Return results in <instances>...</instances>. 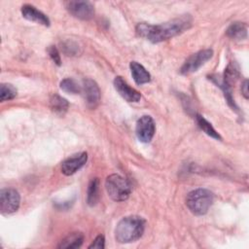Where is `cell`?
<instances>
[{"label":"cell","instance_id":"cell-6","mask_svg":"<svg viewBox=\"0 0 249 249\" xmlns=\"http://www.w3.org/2000/svg\"><path fill=\"white\" fill-rule=\"evenodd\" d=\"M213 55L211 49H205L193 53L182 65L180 72L184 75L193 73L200 68L205 62H207Z\"/></svg>","mask_w":249,"mask_h":249},{"label":"cell","instance_id":"cell-1","mask_svg":"<svg viewBox=\"0 0 249 249\" xmlns=\"http://www.w3.org/2000/svg\"><path fill=\"white\" fill-rule=\"evenodd\" d=\"M191 25L192 18L189 15H184L156 25L145 22L138 23L136 26V32L139 36L146 38L152 43H160L179 35L190 28Z\"/></svg>","mask_w":249,"mask_h":249},{"label":"cell","instance_id":"cell-12","mask_svg":"<svg viewBox=\"0 0 249 249\" xmlns=\"http://www.w3.org/2000/svg\"><path fill=\"white\" fill-rule=\"evenodd\" d=\"M21 15L24 18H26L30 21H34V22L42 24L44 26H50L51 21H50L49 18L44 13H42L41 11H39L32 5H29V4L23 5L21 7Z\"/></svg>","mask_w":249,"mask_h":249},{"label":"cell","instance_id":"cell-17","mask_svg":"<svg viewBox=\"0 0 249 249\" xmlns=\"http://www.w3.org/2000/svg\"><path fill=\"white\" fill-rule=\"evenodd\" d=\"M99 198V180L98 178H92L87 191V202L89 206H94Z\"/></svg>","mask_w":249,"mask_h":249},{"label":"cell","instance_id":"cell-5","mask_svg":"<svg viewBox=\"0 0 249 249\" xmlns=\"http://www.w3.org/2000/svg\"><path fill=\"white\" fill-rule=\"evenodd\" d=\"M20 203V196L17 190L5 188L0 191V210L4 215L16 212Z\"/></svg>","mask_w":249,"mask_h":249},{"label":"cell","instance_id":"cell-24","mask_svg":"<svg viewBox=\"0 0 249 249\" xmlns=\"http://www.w3.org/2000/svg\"><path fill=\"white\" fill-rule=\"evenodd\" d=\"M241 92L244 95V97L247 99L248 98V81L247 80H244L241 85Z\"/></svg>","mask_w":249,"mask_h":249},{"label":"cell","instance_id":"cell-4","mask_svg":"<svg viewBox=\"0 0 249 249\" xmlns=\"http://www.w3.org/2000/svg\"><path fill=\"white\" fill-rule=\"evenodd\" d=\"M105 188L108 196L115 201H124L131 193L129 182L119 174H112L106 178Z\"/></svg>","mask_w":249,"mask_h":249},{"label":"cell","instance_id":"cell-10","mask_svg":"<svg viewBox=\"0 0 249 249\" xmlns=\"http://www.w3.org/2000/svg\"><path fill=\"white\" fill-rule=\"evenodd\" d=\"M87 160H88V154L86 152L73 155L62 161L60 166L61 172L67 176L73 175L86 164Z\"/></svg>","mask_w":249,"mask_h":249},{"label":"cell","instance_id":"cell-15","mask_svg":"<svg viewBox=\"0 0 249 249\" xmlns=\"http://www.w3.org/2000/svg\"><path fill=\"white\" fill-rule=\"evenodd\" d=\"M84 241V235L82 232H72L63 238L58 244L60 249H75L82 246Z\"/></svg>","mask_w":249,"mask_h":249},{"label":"cell","instance_id":"cell-11","mask_svg":"<svg viewBox=\"0 0 249 249\" xmlns=\"http://www.w3.org/2000/svg\"><path fill=\"white\" fill-rule=\"evenodd\" d=\"M114 87L119 94L127 102H138L141 94L135 89L131 88L122 77L118 76L114 79Z\"/></svg>","mask_w":249,"mask_h":249},{"label":"cell","instance_id":"cell-3","mask_svg":"<svg viewBox=\"0 0 249 249\" xmlns=\"http://www.w3.org/2000/svg\"><path fill=\"white\" fill-rule=\"evenodd\" d=\"M213 194L203 188L191 191L186 197V205L196 216H202L207 213L213 203Z\"/></svg>","mask_w":249,"mask_h":249},{"label":"cell","instance_id":"cell-7","mask_svg":"<svg viewBox=\"0 0 249 249\" xmlns=\"http://www.w3.org/2000/svg\"><path fill=\"white\" fill-rule=\"evenodd\" d=\"M65 7L73 17L79 19L89 20L94 16V7L89 1H68Z\"/></svg>","mask_w":249,"mask_h":249},{"label":"cell","instance_id":"cell-18","mask_svg":"<svg viewBox=\"0 0 249 249\" xmlns=\"http://www.w3.org/2000/svg\"><path fill=\"white\" fill-rule=\"evenodd\" d=\"M196 123L198 124V126L201 128V130H203L207 135H209L210 137L217 139V140H221L222 137L220 136V134L216 131V129L212 126V124L206 120L204 119L202 116L200 115H196Z\"/></svg>","mask_w":249,"mask_h":249},{"label":"cell","instance_id":"cell-2","mask_svg":"<svg viewBox=\"0 0 249 249\" xmlns=\"http://www.w3.org/2000/svg\"><path fill=\"white\" fill-rule=\"evenodd\" d=\"M146 221L136 215L124 217L116 226L115 238L120 243H130L139 239L145 230Z\"/></svg>","mask_w":249,"mask_h":249},{"label":"cell","instance_id":"cell-9","mask_svg":"<svg viewBox=\"0 0 249 249\" xmlns=\"http://www.w3.org/2000/svg\"><path fill=\"white\" fill-rule=\"evenodd\" d=\"M81 87V92H83L84 94L87 105L91 109L95 108L100 101V89L96 82L89 78H87L83 81V85Z\"/></svg>","mask_w":249,"mask_h":249},{"label":"cell","instance_id":"cell-21","mask_svg":"<svg viewBox=\"0 0 249 249\" xmlns=\"http://www.w3.org/2000/svg\"><path fill=\"white\" fill-rule=\"evenodd\" d=\"M61 49L63 50V52L67 54V55H75L78 53L79 52V47L71 42V41H68V42H65L62 44V47Z\"/></svg>","mask_w":249,"mask_h":249},{"label":"cell","instance_id":"cell-14","mask_svg":"<svg viewBox=\"0 0 249 249\" xmlns=\"http://www.w3.org/2000/svg\"><path fill=\"white\" fill-rule=\"evenodd\" d=\"M228 37L234 40H243L247 38V24L240 21L232 22L226 30Z\"/></svg>","mask_w":249,"mask_h":249},{"label":"cell","instance_id":"cell-16","mask_svg":"<svg viewBox=\"0 0 249 249\" xmlns=\"http://www.w3.org/2000/svg\"><path fill=\"white\" fill-rule=\"evenodd\" d=\"M50 107L57 115H64L68 110V101L60 95L54 93L50 97Z\"/></svg>","mask_w":249,"mask_h":249},{"label":"cell","instance_id":"cell-23","mask_svg":"<svg viewBox=\"0 0 249 249\" xmlns=\"http://www.w3.org/2000/svg\"><path fill=\"white\" fill-rule=\"evenodd\" d=\"M105 247V239L103 235H98L95 237V239L91 242V244L89 246V249L91 248H97V249H103Z\"/></svg>","mask_w":249,"mask_h":249},{"label":"cell","instance_id":"cell-19","mask_svg":"<svg viewBox=\"0 0 249 249\" xmlns=\"http://www.w3.org/2000/svg\"><path fill=\"white\" fill-rule=\"evenodd\" d=\"M60 89L68 93L76 94L82 91V87L77 84V82L72 78H65L60 82Z\"/></svg>","mask_w":249,"mask_h":249},{"label":"cell","instance_id":"cell-13","mask_svg":"<svg viewBox=\"0 0 249 249\" xmlns=\"http://www.w3.org/2000/svg\"><path fill=\"white\" fill-rule=\"evenodd\" d=\"M129 68L132 78L137 85H143L151 81L150 73L140 63L136 61H131L129 64Z\"/></svg>","mask_w":249,"mask_h":249},{"label":"cell","instance_id":"cell-8","mask_svg":"<svg viewBox=\"0 0 249 249\" xmlns=\"http://www.w3.org/2000/svg\"><path fill=\"white\" fill-rule=\"evenodd\" d=\"M156 125L153 118L151 116L145 115L138 119L136 123L135 132L139 141L143 143L150 142L155 134Z\"/></svg>","mask_w":249,"mask_h":249},{"label":"cell","instance_id":"cell-20","mask_svg":"<svg viewBox=\"0 0 249 249\" xmlns=\"http://www.w3.org/2000/svg\"><path fill=\"white\" fill-rule=\"evenodd\" d=\"M17 95V89L8 83L1 84L0 87V98L1 101H6V100H11L14 99Z\"/></svg>","mask_w":249,"mask_h":249},{"label":"cell","instance_id":"cell-22","mask_svg":"<svg viewBox=\"0 0 249 249\" xmlns=\"http://www.w3.org/2000/svg\"><path fill=\"white\" fill-rule=\"evenodd\" d=\"M48 53L50 55V57L52 58V60L58 66L61 65V59H60V55L59 53L57 51V49L54 46H50L48 48Z\"/></svg>","mask_w":249,"mask_h":249}]
</instances>
